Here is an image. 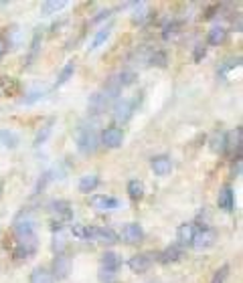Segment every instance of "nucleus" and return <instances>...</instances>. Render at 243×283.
<instances>
[{
  "label": "nucleus",
  "mask_w": 243,
  "mask_h": 283,
  "mask_svg": "<svg viewBox=\"0 0 243 283\" xmlns=\"http://www.w3.org/2000/svg\"><path fill=\"white\" fill-rule=\"evenodd\" d=\"M110 32H112V26H106V28L97 30V32H95V37H93V41H91V45H89V51L99 49V47H101V45L110 39Z\"/></svg>",
  "instance_id": "nucleus-24"
},
{
  "label": "nucleus",
  "mask_w": 243,
  "mask_h": 283,
  "mask_svg": "<svg viewBox=\"0 0 243 283\" xmlns=\"http://www.w3.org/2000/svg\"><path fill=\"white\" fill-rule=\"evenodd\" d=\"M93 241L97 243H103V245H114L120 241V237L112 231V229H103V227H95V233H93Z\"/></svg>",
  "instance_id": "nucleus-16"
},
{
  "label": "nucleus",
  "mask_w": 243,
  "mask_h": 283,
  "mask_svg": "<svg viewBox=\"0 0 243 283\" xmlns=\"http://www.w3.org/2000/svg\"><path fill=\"white\" fill-rule=\"evenodd\" d=\"M95 227H83V225H73V235L79 239H91L93 241Z\"/></svg>",
  "instance_id": "nucleus-30"
},
{
  "label": "nucleus",
  "mask_w": 243,
  "mask_h": 283,
  "mask_svg": "<svg viewBox=\"0 0 243 283\" xmlns=\"http://www.w3.org/2000/svg\"><path fill=\"white\" fill-rule=\"evenodd\" d=\"M69 273H71V259L65 253L55 255V259H53V277L65 279Z\"/></svg>",
  "instance_id": "nucleus-8"
},
{
  "label": "nucleus",
  "mask_w": 243,
  "mask_h": 283,
  "mask_svg": "<svg viewBox=\"0 0 243 283\" xmlns=\"http://www.w3.org/2000/svg\"><path fill=\"white\" fill-rule=\"evenodd\" d=\"M120 265H122V257H120V255H116V253H112V251H106V253L101 255V267H103L106 271H118Z\"/></svg>",
  "instance_id": "nucleus-19"
},
{
  "label": "nucleus",
  "mask_w": 243,
  "mask_h": 283,
  "mask_svg": "<svg viewBox=\"0 0 243 283\" xmlns=\"http://www.w3.org/2000/svg\"><path fill=\"white\" fill-rule=\"evenodd\" d=\"M150 168L154 170L156 176H168V174L172 172V160H170L168 156H164V154L154 156V158L150 160Z\"/></svg>",
  "instance_id": "nucleus-9"
},
{
  "label": "nucleus",
  "mask_w": 243,
  "mask_h": 283,
  "mask_svg": "<svg viewBox=\"0 0 243 283\" xmlns=\"http://www.w3.org/2000/svg\"><path fill=\"white\" fill-rule=\"evenodd\" d=\"M65 247H67V239L63 235H55V239H53V251L57 255H61V253H65Z\"/></svg>",
  "instance_id": "nucleus-33"
},
{
  "label": "nucleus",
  "mask_w": 243,
  "mask_h": 283,
  "mask_svg": "<svg viewBox=\"0 0 243 283\" xmlns=\"http://www.w3.org/2000/svg\"><path fill=\"white\" fill-rule=\"evenodd\" d=\"M110 14H112L110 10H106V12H99V16H95V18H93V22H99V20H103V18H108Z\"/></svg>",
  "instance_id": "nucleus-40"
},
{
  "label": "nucleus",
  "mask_w": 243,
  "mask_h": 283,
  "mask_svg": "<svg viewBox=\"0 0 243 283\" xmlns=\"http://www.w3.org/2000/svg\"><path fill=\"white\" fill-rule=\"evenodd\" d=\"M73 73H75V65L73 63H67L63 69H61V73H59V77H57V83H55V87H61V85H65L71 77H73Z\"/></svg>",
  "instance_id": "nucleus-28"
},
{
  "label": "nucleus",
  "mask_w": 243,
  "mask_h": 283,
  "mask_svg": "<svg viewBox=\"0 0 243 283\" xmlns=\"http://www.w3.org/2000/svg\"><path fill=\"white\" fill-rule=\"evenodd\" d=\"M217 204H219V208H223L225 213H233V210H235V192H233L231 186H225V188L219 192Z\"/></svg>",
  "instance_id": "nucleus-11"
},
{
  "label": "nucleus",
  "mask_w": 243,
  "mask_h": 283,
  "mask_svg": "<svg viewBox=\"0 0 243 283\" xmlns=\"http://www.w3.org/2000/svg\"><path fill=\"white\" fill-rule=\"evenodd\" d=\"M156 255L154 253H140V255H134L130 261H128V267L132 269V273H144L152 267Z\"/></svg>",
  "instance_id": "nucleus-3"
},
{
  "label": "nucleus",
  "mask_w": 243,
  "mask_h": 283,
  "mask_svg": "<svg viewBox=\"0 0 243 283\" xmlns=\"http://www.w3.org/2000/svg\"><path fill=\"white\" fill-rule=\"evenodd\" d=\"M110 101H114V99H118L120 97V93H122V85H120V81H118V75H114V77H110L106 83H103V91H101Z\"/></svg>",
  "instance_id": "nucleus-13"
},
{
  "label": "nucleus",
  "mask_w": 243,
  "mask_h": 283,
  "mask_svg": "<svg viewBox=\"0 0 243 283\" xmlns=\"http://www.w3.org/2000/svg\"><path fill=\"white\" fill-rule=\"evenodd\" d=\"M118 81H120V85H122V89H124V87L132 85V83L136 81V73H134V71H122V73L118 75Z\"/></svg>",
  "instance_id": "nucleus-32"
},
{
  "label": "nucleus",
  "mask_w": 243,
  "mask_h": 283,
  "mask_svg": "<svg viewBox=\"0 0 243 283\" xmlns=\"http://www.w3.org/2000/svg\"><path fill=\"white\" fill-rule=\"evenodd\" d=\"M128 194L132 200H142L144 198V182L142 180H130L128 182Z\"/></svg>",
  "instance_id": "nucleus-23"
},
{
  "label": "nucleus",
  "mask_w": 243,
  "mask_h": 283,
  "mask_svg": "<svg viewBox=\"0 0 243 283\" xmlns=\"http://www.w3.org/2000/svg\"><path fill=\"white\" fill-rule=\"evenodd\" d=\"M18 144H20V140H18V136H16L14 132H10V130H0V146H4V148H8V150H14Z\"/></svg>",
  "instance_id": "nucleus-22"
},
{
  "label": "nucleus",
  "mask_w": 243,
  "mask_h": 283,
  "mask_svg": "<svg viewBox=\"0 0 243 283\" xmlns=\"http://www.w3.org/2000/svg\"><path fill=\"white\" fill-rule=\"evenodd\" d=\"M51 210L61 219V221H71L73 219V208L67 200H55L51 202Z\"/></svg>",
  "instance_id": "nucleus-15"
},
{
  "label": "nucleus",
  "mask_w": 243,
  "mask_h": 283,
  "mask_svg": "<svg viewBox=\"0 0 243 283\" xmlns=\"http://www.w3.org/2000/svg\"><path fill=\"white\" fill-rule=\"evenodd\" d=\"M14 233L18 235V239H20V237H30V235H34V223H32V219H28V217H24V221H18V219H16V223H14Z\"/></svg>",
  "instance_id": "nucleus-18"
},
{
  "label": "nucleus",
  "mask_w": 243,
  "mask_h": 283,
  "mask_svg": "<svg viewBox=\"0 0 243 283\" xmlns=\"http://www.w3.org/2000/svg\"><path fill=\"white\" fill-rule=\"evenodd\" d=\"M47 93H49L47 89H39V87H37V89H32V91L24 97V103H26V105H32V103H37L39 99H43Z\"/></svg>",
  "instance_id": "nucleus-31"
},
{
  "label": "nucleus",
  "mask_w": 243,
  "mask_h": 283,
  "mask_svg": "<svg viewBox=\"0 0 243 283\" xmlns=\"http://www.w3.org/2000/svg\"><path fill=\"white\" fill-rule=\"evenodd\" d=\"M89 204H91L93 208L106 213V210H116V208H120V206H122V200L112 198V196H103V194H95V196L89 198Z\"/></svg>",
  "instance_id": "nucleus-6"
},
{
  "label": "nucleus",
  "mask_w": 243,
  "mask_h": 283,
  "mask_svg": "<svg viewBox=\"0 0 243 283\" xmlns=\"http://www.w3.org/2000/svg\"><path fill=\"white\" fill-rule=\"evenodd\" d=\"M97 146H99V138H97V132L93 126H81L77 130V150L81 154H85V156L95 154Z\"/></svg>",
  "instance_id": "nucleus-1"
},
{
  "label": "nucleus",
  "mask_w": 243,
  "mask_h": 283,
  "mask_svg": "<svg viewBox=\"0 0 243 283\" xmlns=\"http://www.w3.org/2000/svg\"><path fill=\"white\" fill-rule=\"evenodd\" d=\"M197 229H199V227L193 225V223H185V225H181L179 231H177V241H179L181 245H191L193 239H195Z\"/></svg>",
  "instance_id": "nucleus-12"
},
{
  "label": "nucleus",
  "mask_w": 243,
  "mask_h": 283,
  "mask_svg": "<svg viewBox=\"0 0 243 283\" xmlns=\"http://www.w3.org/2000/svg\"><path fill=\"white\" fill-rule=\"evenodd\" d=\"M51 132H53V120H49V124H45V126L39 130V134L34 136V146L39 148L41 144H45V142H47V138L51 136Z\"/></svg>",
  "instance_id": "nucleus-29"
},
{
  "label": "nucleus",
  "mask_w": 243,
  "mask_h": 283,
  "mask_svg": "<svg viewBox=\"0 0 243 283\" xmlns=\"http://www.w3.org/2000/svg\"><path fill=\"white\" fill-rule=\"evenodd\" d=\"M4 49H6V47H4V43H2V39H0V57L4 55Z\"/></svg>",
  "instance_id": "nucleus-41"
},
{
  "label": "nucleus",
  "mask_w": 243,
  "mask_h": 283,
  "mask_svg": "<svg viewBox=\"0 0 243 283\" xmlns=\"http://www.w3.org/2000/svg\"><path fill=\"white\" fill-rule=\"evenodd\" d=\"M179 26H181V22H170V24H168V26L164 28L162 37H164V39H168L170 34H175V32H177V28H179Z\"/></svg>",
  "instance_id": "nucleus-39"
},
{
  "label": "nucleus",
  "mask_w": 243,
  "mask_h": 283,
  "mask_svg": "<svg viewBox=\"0 0 243 283\" xmlns=\"http://www.w3.org/2000/svg\"><path fill=\"white\" fill-rule=\"evenodd\" d=\"M227 277H229V265H221V269L215 271V275H213L211 283H225Z\"/></svg>",
  "instance_id": "nucleus-34"
},
{
  "label": "nucleus",
  "mask_w": 243,
  "mask_h": 283,
  "mask_svg": "<svg viewBox=\"0 0 243 283\" xmlns=\"http://www.w3.org/2000/svg\"><path fill=\"white\" fill-rule=\"evenodd\" d=\"M241 65V57H235V59H229V61H225V65L219 69V73L221 75H225L229 69H233V67H239Z\"/></svg>",
  "instance_id": "nucleus-35"
},
{
  "label": "nucleus",
  "mask_w": 243,
  "mask_h": 283,
  "mask_svg": "<svg viewBox=\"0 0 243 283\" xmlns=\"http://www.w3.org/2000/svg\"><path fill=\"white\" fill-rule=\"evenodd\" d=\"M39 41H41V37H39V32L32 37V43H30V57H28V63H32V59H34V55H37V51H39Z\"/></svg>",
  "instance_id": "nucleus-38"
},
{
  "label": "nucleus",
  "mask_w": 243,
  "mask_h": 283,
  "mask_svg": "<svg viewBox=\"0 0 243 283\" xmlns=\"http://www.w3.org/2000/svg\"><path fill=\"white\" fill-rule=\"evenodd\" d=\"M158 257V261L162 263V265H168V263H175V261H179L181 257H183V249L179 247V245H172V247H166L160 255H156Z\"/></svg>",
  "instance_id": "nucleus-17"
},
{
  "label": "nucleus",
  "mask_w": 243,
  "mask_h": 283,
  "mask_svg": "<svg viewBox=\"0 0 243 283\" xmlns=\"http://www.w3.org/2000/svg\"><path fill=\"white\" fill-rule=\"evenodd\" d=\"M112 112H114V120H116V122L126 124V122L132 118V114H134V103H132L130 99H116Z\"/></svg>",
  "instance_id": "nucleus-4"
},
{
  "label": "nucleus",
  "mask_w": 243,
  "mask_h": 283,
  "mask_svg": "<svg viewBox=\"0 0 243 283\" xmlns=\"http://www.w3.org/2000/svg\"><path fill=\"white\" fill-rule=\"evenodd\" d=\"M205 55H207V47L197 45V47H195V53H193V61H195V63H201V59H205Z\"/></svg>",
  "instance_id": "nucleus-37"
},
{
  "label": "nucleus",
  "mask_w": 243,
  "mask_h": 283,
  "mask_svg": "<svg viewBox=\"0 0 243 283\" xmlns=\"http://www.w3.org/2000/svg\"><path fill=\"white\" fill-rule=\"evenodd\" d=\"M99 281L101 283H116V271H99Z\"/></svg>",
  "instance_id": "nucleus-36"
},
{
  "label": "nucleus",
  "mask_w": 243,
  "mask_h": 283,
  "mask_svg": "<svg viewBox=\"0 0 243 283\" xmlns=\"http://www.w3.org/2000/svg\"><path fill=\"white\" fill-rule=\"evenodd\" d=\"M97 186H99V176H95V174H87V176H83V178L79 180V192H81V194H89V192H93Z\"/></svg>",
  "instance_id": "nucleus-21"
},
{
  "label": "nucleus",
  "mask_w": 243,
  "mask_h": 283,
  "mask_svg": "<svg viewBox=\"0 0 243 283\" xmlns=\"http://www.w3.org/2000/svg\"><path fill=\"white\" fill-rule=\"evenodd\" d=\"M122 235H124V241L130 243V245H136V243H142L144 241V229L138 223H128L124 227V233Z\"/></svg>",
  "instance_id": "nucleus-10"
},
{
  "label": "nucleus",
  "mask_w": 243,
  "mask_h": 283,
  "mask_svg": "<svg viewBox=\"0 0 243 283\" xmlns=\"http://www.w3.org/2000/svg\"><path fill=\"white\" fill-rule=\"evenodd\" d=\"M101 144L106 146V148H110V150H116V148H120L122 144H124V132L120 130V128H106L103 130V134H101Z\"/></svg>",
  "instance_id": "nucleus-7"
},
{
  "label": "nucleus",
  "mask_w": 243,
  "mask_h": 283,
  "mask_svg": "<svg viewBox=\"0 0 243 283\" xmlns=\"http://www.w3.org/2000/svg\"><path fill=\"white\" fill-rule=\"evenodd\" d=\"M34 251H37V239H34V235H30V237H20L18 245L14 247V257H16V259H26V257L34 255Z\"/></svg>",
  "instance_id": "nucleus-5"
},
{
  "label": "nucleus",
  "mask_w": 243,
  "mask_h": 283,
  "mask_svg": "<svg viewBox=\"0 0 243 283\" xmlns=\"http://www.w3.org/2000/svg\"><path fill=\"white\" fill-rule=\"evenodd\" d=\"M215 241H217V231L211 227H201V229H197L191 247H195L197 251H205V249H211L215 245Z\"/></svg>",
  "instance_id": "nucleus-2"
},
{
  "label": "nucleus",
  "mask_w": 243,
  "mask_h": 283,
  "mask_svg": "<svg viewBox=\"0 0 243 283\" xmlns=\"http://www.w3.org/2000/svg\"><path fill=\"white\" fill-rule=\"evenodd\" d=\"M67 6V2H63V0H47L45 4H43V16H51V14H57L61 8H65Z\"/></svg>",
  "instance_id": "nucleus-26"
},
{
  "label": "nucleus",
  "mask_w": 243,
  "mask_h": 283,
  "mask_svg": "<svg viewBox=\"0 0 243 283\" xmlns=\"http://www.w3.org/2000/svg\"><path fill=\"white\" fill-rule=\"evenodd\" d=\"M110 99L99 91V93H93L91 97H89V110H91V114H103L108 108H110Z\"/></svg>",
  "instance_id": "nucleus-14"
},
{
  "label": "nucleus",
  "mask_w": 243,
  "mask_h": 283,
  "mask_svg": "<svg viewBox=\"0 0 243 283\" xmlns=\"http://www.w3.org/2000/svg\"><path fill=\"white\" fill-rule=\"evenodd\" d=\"M28 283H53V275H51L47 269L37 267V269H32Z\"/></svg>",
  "instance_id": "nucleus-25"
},
{
  "label": "nucleus",
  "mask_w": 243,
  "mask_h": 283,
  "mask_svg": "<svg viewBox=\"0 0 243 283\" xmlns=\"http://www.w3.org/2000/svg\"><path fill=\"white\" fill-rule=\"evenodd\" d=\"M166 63H168V57H166L164 51H154V53L148 57V65H152V67H160V69H164Z\"/></svg>",
  "instance_id": "nucleus-27"
},
{
  "label": "nucleus",
  "mask_w": 243,
  "mask_h": 283,
  "mask_svg": "<svg viewBox=\"0 0 243 283\" xmlns=\"http://www.w3.org/2000/svg\"><path fill=\"white\" fill-rule=\"evenodd\" d=\"M225 41H227V30H225L223 26H215V28H211L209 34H207V43H209L211 47H219V45H223Z\"/></svg>",
  "instance_id": "nucleus-20"
}]
</instances>
